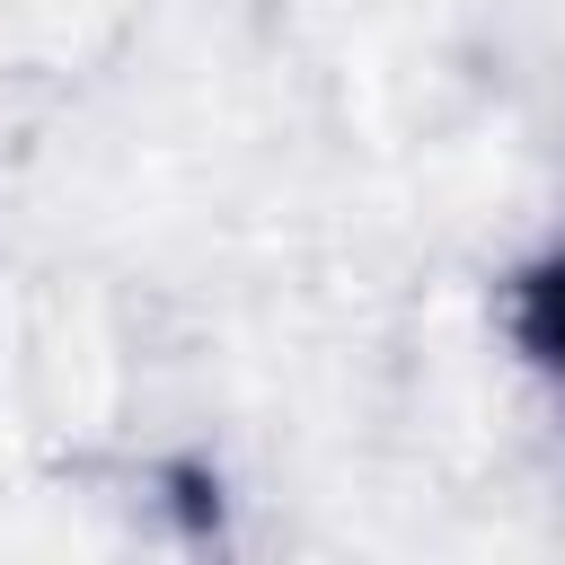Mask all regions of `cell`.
<instances>
[{
    "label": "cell",
    "instance_id": "1",
    "mask_svg": "<svg viewBox=\"0 0 565 565\" xmlns=\"http://www.w3.org/2000/svg\"><path fill=\"white\" fill-rule=\"evenodd\" d=\"M512 344L565 388V247H547L512 291Z\"/></svg>",
    "mask_w": 565,
    "mask_h": 565
}]
</instances>
